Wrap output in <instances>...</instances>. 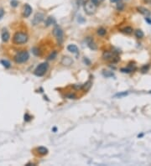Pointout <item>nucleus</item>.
Instances as JSON below:
<instances>
[{
  "mask_svg": "<svg viewBox=\"0 0 151 166\" xmlns=\"http://www.w3.org/2000/svg\"><path fill=\"white\" fill-rule=\"evenodd\" d=\"M29 36L24 32H16L13 36V43L15 44H24L27 43Z\"/></svg>",
  "mask_w": 151,
  "mask_h": 166,
  "instance_id": "f257e3e1",
  "label": "nucleus"
},
{
  "mask_svg": "<svg viewBox=\"0 0 151 166\" xmlns=\"http://www.w3.org/2000/svg\"><path fill=\"white\" fill-rule=\"evenodd\" d=\"M29 59H30V54L26 51H21L18 52L14 57V60L17 64H23V63H25Z\"/></svg>",
  "mask_w": 151,
  "mask_h": 166,
  "instance_id": "f03ea898",
  "label": "nucleus"
},
{
  "mask_svg": "<svg viewBox=\"0 0 151 166\" xmlns=\"http://www.w3.org/2000/svg\"><path fill=\"white\" fill-rule=\"evenodd\" d=\"M97 5H95L91 0H87L83 3V9L87 14L92 15L95 14L96 10H97Z\"/></svg>",
  "mask_w": 151,
  "mask_h": 166,
  "instance_id": "7ed1b4c3",
  "label": "nucleus"
},
{
  "mask_svg": "<svg viewBox=\"0 0 151 166\" xmlns=\"http://www.w3.org/2000/svg\"><path fill=\"white\" fill-rule=\"evenodd\" d=\"M53 35L56 37L57 43L59 45H61L62 43L64 41V33L63 30H61V28L58 25H56L53 30Z\"/></svg>",
  "mask_w": 151,
  "mask_h": 166,
  "instance_id": "20e7f679",
  "label": "nucleus"
},
{
  "mask_svg": "<svg viewBox=\"0 0 151 166\" xmlns=\"http://www.w3.org/2000/svg\"><path fill=\"white\" fill-rule=\"evenodd\" d=\"M48 68H49L48 63L43 62L39 65H37V67L35 68V72H34V74H35L36 76H43L46 73V72H47Z\"/></svg>",
  "mask_w": 151,
  "mask_h": 166,
  "instance_id": "39448f33",
  "label": "nucleus"
},
{
  "mask_svg": "<svg viewBox=\"0 0 151 166\" xmlns=\"http://www.w3.org/2000/svg\"><path fill=\"white\" fill-rule=\"evenodd\" d=\"M44 18H45V15L42 13H36L35 14V16H34L33 19H32V25H38L39 23H40L42 21L44 20Z\"/></svg>",
  "mask_w": 151,
  "mask_h": 166,
  "instance_id": "423d86ee",
  "label": "nucleus"
},
{
  "mask_svg": "<svg viewBox=\"0 0 151 166\" xmlns=\"http://www.w3.org/2000/svg\"><path fill=\"white\" fill-rule=\"evenodd\" d=\"M86 43H87V46L89 47L91 50H92V51L97 50V45L96 44L94 39H92V37H90V36L87 37V38H86Z\"/></svg>",
  "mask_w": 151,
  "mask_h": 166,
  "instance_id": "0eeeda50",
  "label": "nucleus"
},
{
  "mask_svg": "<svg viewBox=\"0 0 151 166\" xmlns=\"http://www.w3.org/2000/svg\"><path fill=\"white\" fill-rule=\"evenodd\" d=\"M61 64L65 66H70L73 64V60L69 56H63L61 60Z\"/></svg>",
  "mask_w": 151,
  "mask_h": 166,
  "instance_id": "6e6552de",
  "label": "nucleus"
},
{
  "mask_svg": "<svg viewBox=\"0 0 151 166\" xmlns=\"http://www.w3.org/2000/svg\"><path fill=\"white\" fill-rule=\"evenodd\" d=\"M31 13H32V8L30 7V4H25L24 7V12H23V15L24 18H28L30 16Z\"/></svg>",
  "mask_w": 151,
  "mask_h": 166,
  "instance_id": "1a4fd4ad",
  "label": "nucleus"
},
{
  "mask_svg": "<svg viewBox=\"0 0 151 166\" xmlns=\"http://www.w3.org/2000/svg\"><path fill=\"white\" fill-rule=\"evenodd\" d=\"M103 60H112V61H113L114 60V58H116V57H114L113 52L105 51L103 55Z\"/></svg>",
  "mask_w": 151,
  "mask_h": 166,
  "instance_id": "9d476101",
  "label": "nucleus"
},
{
  "mask_svg": "<svg viewBox=\"0 0 151 166\" xmlns=\"http://www.w3.org/2000/svg\"><path fill=\"white\" fill-rule=\"evenodd\" d=\"M36 151H37V153L40 155H42V156H44V155H46L48 154L49 150H48L47 148L40 146V147H38L37 149H36Z\"/></svg>",
  "mask_w": 151,
  "mask_h": 166,
  "instance_id": "9b49d317",
  "label": "nucleus"
},
{
  "mask_svg": "<svg viewBox=\"0 0 151 166\" xmlns=\"http://www.w3.org/2000/svg\"><path fill=\"white\" fill-rule=\"evenodd\" d=\"M67 51H70L72 54H76V55H77L79 53V50H78L77 46L76 45V44H69V45L67 46Z\"/></svg>",
  "mask_w": 151,
  "mask_h": 166,
  "instance_id": "f8f14e48",
  "label": "nucleus"
},
{
  "mask_svg": "<svg viewBox=\"0 0 151 166\" xmlns=\"http://www.w3.org/2000/svg\"><path fill=\"white\" fill-rule=\"evenodd\" d=\"M1 38H2V40H3V42H8L9 40V39H10V35H9V33L8 32V31L6 30H4V31L2 32V35H1Z\"/></svg>",
  "mask_w": 151,
  "mask_h": 166,
  "instance_id": "ddd939ff",
  "label": "nucleus"
},
{
  "mask_svg": "<svg viewBox=\"0 0 151 166\" xmlns=\"http://www.w3.org/2000/svg\"><path fill=\"white\" fill-rule=\"evenodd\" d=\"M52 25H56V20H55V18L53 17L50 16L45 19V27H49V26H51Z\"/></svg>",
  "mask_w": 151,
  "mask_h": 166,
  "instance_id": "4468645a",
  "label": "nucleus"
},
{
  "mask_svg": "<svg viewBox=\"0 0 151 166\" xmlns=\"http://www.w3.org/2000/svg\"><path fill=\"white\" fill-rule=\"evenodd\" d=\"M92 85V81H91V79H90V80H88L87 82L84 84V85H82V90H84L85 91H87L91 88Z\"/></svg>",
  "mask_w": 151,
  "mask_h": 166,
  "instance_id": "2eb2a0df",
  "label": "nucleus"
},
{
  "mask_svg": "<svg viewBox=\"0 0 151 166\" xmlns=\"http://www.w3.org/2000/svg\"><path fill=\"white\" fill-rule=\"evenodd\" d=\"M97 35H99V36H104L107 34V30H106V29L101 27V28H99L97 30Z\"/></svg>",
  "mask_w": 151,
  "mask_h": 166,
  "instance_id": "dca6fc26",
  "label": "nucleus"
},
{
  "mask_svg": "<svg viewBox=\"0 0 151 166\" xmlns=\"http://www.w3.org/2000/svg\"><path fill=\"white\" fill-rule=\"evenodd\" d=\"M138 10H139V12H140L141 14H144V15H149L150 14V13L149 12V10L146 9H144V8H142V7L138 8Z\"/></svg>",
  "mask_w": 151,
  "mask_h": 166,
  "instance_id": "f3484780",
  "label": "nucleus"
},
{
  "mask_svg": "<svg viewBox=\"0 0 151 166\" xmlns=\"http://www.w3.org/2000/svg\"><path fill=\"white\" fill-rule=\"evenodd\" d=\"M32 52H33L34 55H36V56H40V55H41V52L38 47H34L33 50H32Z\"/></svg>",
  "mask_w": 151,
  "mask_h": 166,
  "instance_id": "a211bd4d",
  "label": "nucleus"
},
{
  "mask_svg": "<svg viewBox=\"0 0 151 166\" xmlns=\"http://www.w3.org/2000/svg\"><path fill=\"white\" fill-rule=\"evenodd\" d=\"M1 64L4 65L5 68H9L10 66H11V65H10V62L9 61V60H1Z\"/></svg>",
  "mask_w": 151,
  "mask_h": 166,
  "instance_id": "6ab92c4d",
  "label": "nucleus"
},
{
  "mask_svg": "<svg viewBox=\"0 0 151 166\" xmlns=\"http://www.w3.org/2000/svg\"><path fill=\"white\" fill-rule=\"evenodd\" d=\"M57 56V52L56 51H52V53L48 56V60H55Z\"/></svg>",
  "mask_w": 151,
  "mask_h": 166,
  "instance_id": "aec40b11",
  "label": "nucleus"
},
{
  "mask_svg": "<svg viewBox=\"0 0 151 166\" xmlns=\"http://www.w3.org/2000/svg\"><path fill=\"white\" fill-rule=\"evenodd\" d=\"M135 35H136L137 38L141 39V38H143V37H144V33H143L142 30H138L135 31Z\"/></svg>",
  "mask_w": 151,
  "mask_h": 166,
  "instance_id": "412c9836",
  "label": "nucleus"
},
{
  "mask_svg": "<svg viewBox=\"0 0 151 166\" xmlns=\"http://www.w3.org/2000/svg\"><path fill=\"white\" fill-rule=\"evenodd\" d=\"M122 32H123V33L128 34V35H129V34H131L133 32V29L131 27H129V26H128V27L124 28V29L122 30Z\"/></svg>",
  "mask_w": 151,
  "mask_h": 166,
  "instance_id": "4be33fe9",
  "label": "nucleus"
},
{
  "mask_svg": "<svg viewBox=\"0 0 151 166\" xmlns=\"http://www.w3.org/2000/svg\"><path fill=\"white\" fill-rule=\"evenodd\" d=\"M24 117V121H25V122H30V121L32 119V117H31V116L29 114V113H25Z\"/></svg>",
  "mask_w": 151,
  "mask_h": 166,
  "instance_id": "5701e85b",
  "label": "nucleus"
},
{
  "mask_svg": "<svg viewBox=\"0 0 151 166\" xmlns=\"http://www.w3.org/2000/svg\"><path fill=\"white\" fill-rule=\"evenodd\" d=\"M103 75L106 76V77H110V76H113V73L112 72H103Z\"/></svg>",
  "mask_w": 151,
  "mask_h": 166,
  "instance_id": "b1692460",
  "label": "nucleus"
},
{
  "mask_svg": "<svg viewBox=\"0 0 151 166\" xmlns=\"http://www.w3.org/2000/svg\"><path fill=\"white\" fill-rule=\"evenodd\" d=\"M128 95V92L127 91H124V92H121V93H118L115 95V97H124V96H127Z\"/></svg>",
  "mask_w": 151,
  "mask_h": 166,
  "instance_id": "393cba45",
  "label": "nucleus"
},
{
  "mask_svg": "<svg viewBox=\"0 0 151 166\" xmlns=\"http://www.w3.org/2000/svg\"><path fill=\"white\" fill-rule=\"evenodd\" d=\"M4 10L2 9V8H0V20L2 19L3 17H4Z\"/></svg>",
  "mask_w": 151,
  "mask_h": 166,
  "instance_id": "a878e982",
  "label": "nucleus"
},
{
  "mask_svg": "<svg viewBox=\"0 0 151 166\" xmlns=\"http://www.w3.org/2000/svg\"><path fill=\"white\" fill-rule=\"evenodd\" d=\"M17 5H18V2L16 1V0H13V1L11 2L12 7H17Z\"/></svg>",
  "mask_w": 151,
  "mask_h": 166,
  "instance_id": "bb28decb",
  "label": "nucleus"
},
{
  "mask_svg": "<svg viewBox=\"0 0 151 166\" xmlns=\"http://www.w3.org/2000/svg\"><path fill=\"white\" fill-rule=\"evenodd\" d=\"M84 60V62L86 63V65H91V61L87 59V57H85L84 60Z\"/></svg>",
  "mask_w": 151,
  "mask_h": 166,
  "instance_id": "cd10ccee",
  "label": "nucleus"
},
{
  "mask_svg": "<svg viewBox=\"0 0 151 166\" xmlns=\"http://www.w3.org/2000/svg\"><path fill=\"white\" fill-rule=\"evenodd\" d=\"M117 9H118V10H122V9H123V4H118Z\"/></svg>",
  "mask_w": 151,
  "mask_h": 166,
  "instance_id": "c85d7f7f",
  "label": "nucleus"
},
{
  "mask_svg": "<svg viewBox=\"0 0 151 166\" xmlns=\"http://www.w3.org/2000/svg\"><path fill=\"white\" fill-rule=\"evenodd\" d=\"M66 97L70 99H76V95L75 94H69V95H67Z\"/></svg>",
  "mask_w": 151,
  "mask_h": 166,
  "instance_id": "c756f323",
  "label": "nucleus"
},
{
  "mask_svg": "<svg viewBox=\"0 0 151 166\" xmlns=\"http://www.w3.org/2000/svg\"><path fill=\"white\" fill-rule=\"evenodd\" d=\"M91 1H92L95 5H97V6H98V4H99V0H91Z\"/></svg>",
  "mask_w": 151,
  "mask_h": 166,
  "instance_id": "7c9ffc66",
  "label": "nucleus"
},
{
  "mask_svg": "<svg viewBox=\"0 0 151 166\" xmlns=\"http://www.w3.org/2000/svg\"><path fill=\"white\" fill-rule=\"evenodd\" d=\"M148 69H149V65H147V67H146V65H144V66L142 68V72H145Z\"/></svg>",
  "mask_w": 151,
  "mask_h": 166,
  "instance_id": "2f4dec72",
  "label": "nucleus"
},
{
  "mask_svg": "<svg viewBox=\"0 0 151 166\" xmlns=\"http://www.w3.org/2000/svg\"><path fill=\"white\" fill-rule=\"evenodd\" d=\"M119 1H120V0H110L111 3H118Z\"/></svg>",
  "mask_w": 151,
  "mask_h": 166,
  "instance_id": "473e14b6",
  "label": "nucleus"
},
{
  "mask_svg": "<svg viewBox=\"0 0 151 166\" xmlns=\"http://www.w3.org/2000/svg\"><path fill=\"white\" fill-rule=\"evenodd\" d=\"M145 20H146V21H147V22H148V23H151V20L149 19V18H145Z\"/></svg>",
  "mask_w": 151,
  "mask_h": 166,
  "instance_id": "72a5a7b5",
  "label": "nucleus"
},
{
  "mask_svg": "<svg viewBox=\"0 0 151 166\" xmlns=\"http://www.w3.org/2000/svg\"><path fill=\"white\" fill-rule=\"evenodd\" d=\"M56 130H57V128H52V131H53L54 133H56Z\"/></svg>",
  "mask_w": 151,
  "mask_h": 166,
  "instance_id": "f704fd0d",
  "label": "nucleus"
},
{
  "mask_svg": "<svg viewBox=\"0 0 151 166\" xmlns=\"http://www.w3.org/2000/svg\"><path fill=\"white\" fill-rule=\"evenodd\" d=\"M144 1L145 3H148V4H149V2L151 1V0H144Z\"/></svg>",
  "mask_w": 151,
  "mask_h": 166,
  "instance_id": "c9c22d12",
  "label": "nucleus"
},
{
  "mask_svg": "<svg viewBox=\"0 0 151 166\" xmlns=\"http://www.w3.org/2000/svg\"><path fill=\"white\" fill-rule=\"evenodd\" d=\"M149 93H151V91H149Z\"/></svg>",
  "mask_w": 151,
  "mask_h": 166,
  "instance_id": "e433bc0d",
  "label": "nucleus"
}]
</instances>
